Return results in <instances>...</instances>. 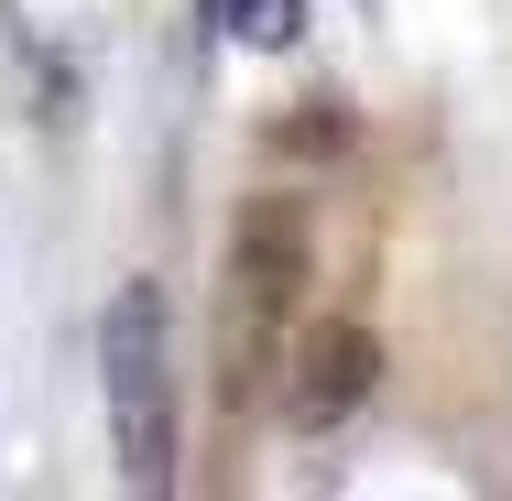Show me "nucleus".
Returning a JSON list of instances; mask_svg holds the SVG:
<instances>
[{
    "instance_id": "obj_3",
    "label": "nucleus",
    "mask_w": 512,
    "mask_h": 501,
    "mask_svg": "<svg viewBox=\"0 0 512 501\" xmlns=\"http://www.w3.org/2000/svg\"><path fill=\"white\" fill-rule=\"evenodd\" d=\"M382 382V338L371 327H316L306 349H295V371H284V414H295V436H338L360 403Z\"/></svg>"
},
{
    "instance_id": "obj_2",
    "label": "nucleus",
    "mask_w": 512,
    "mask_h": 501,
    "mask_svg": "<svg viewBox=\"0 0 512 501\" xmlns=\"http://www.w3.org/2000/svg\"><path fill=\"white\" fill-rule=\"evenodd\" d=\"M99 393H109V447L131 491H175V327L164 284H120L99 316Z\"/></svg>"
},
{
    "instance_id": "obj_1",
    "label": "nucleus",
    "mask_w": 512,
    "mask_h": 501,
    "mask_svg": "<svg viewBox=\"0 0 512 501\" xmlns=\"http://www.w3.org/2000/svg\"><path fill=\"white\" fill-rule=\"evenodd\" d=\"M306 273H316L306 197H284V186L251 197L240 229H229V273H218V403H229V414H251V393H273Z\"/></svg>"
},
{
    "instance_id": "obj_4",
    "label": "nucleus",
    "mask_w": 512,
    "mask_h": 501,
    "mask_svg": "<svg viewBox=\"0 0 512 501\" xmlns=\"http://www.w3.org/2000/svg\"><path fill=\"white\" fill-rule=\"evenodd\" d=\"M207 22L251 55H295L306 44V0H207Z\"/></svg>"
}]
</instances>
